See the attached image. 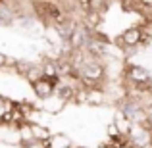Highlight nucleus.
<instances>
[{"mask_svg":"<svg viewBox=\"0 0 152 148\" xmlns=\"http://www.w3.org/2000/svg\"><path fill=\"white\" fill-rule=\"evenodd\" d=\"M145 25H131L123 31L119 37L123 42V54L127 56L129 50H137V48H145Z\"/></svg>","mask_w":152,"mask_h":148,"instance_id":"obj_3","label":"nucleus"},{"mask_svg":"<svg viewBox=\"0 0 152 148\" xmlns=\"http://www.w3.org/2000/svg\"><path fill=\"white\" fill-rule=\"evenodd\" d=\"M114 123L115 127H118V131L119 133H123V135H129V131H131V125H133V123L129 121V117H127L125 114H121V112H115V115H114Z\"/></svg>","mask_w":152,"mask_h":148,"instance_id":"obj_10","label":"nucleus"},{"mask_svg":"<svg viewBox=\"0 0 152 148\" xmlns=\"http://www.w3.org/2000/svg\"><path fill=\"white\" fill-rule=\"evenodd\" d=\"M64 106H66V102L62 98H58L56 94L46 98V100H42V112L45 114H58V112H62Z\"/></svg>","mask_w":152,"mask_h":148,"instance_id":"obj_8","label":"nucleus"},{"mask_svg":"<svg viewBox=\"0 0 152 148\" xmlns=\"http://www.w3.org/2000/svg\"><path fill=\"white\" fill-rule=\"evenodd\" d=\"M106 93L104 89H87V104L89 106H102L106 102Z\"/></svg>","mask_w":152,"mask_h":148,"instance_id":"obj_9","label":"nucleus"},{"mask_svg":"<svg viewBox=\"0 0 152 148\" xmlns=\"http://www.w3.org/2000/svg\"><path fill=\"white\" fill-rule=\"evenodd\" d=\"M54 2H60V0H54Z\"/></svg>","mask_w":152,"mask_h":148,"instance_id":"obj_18","label":"nucleus"},{"mask_svg":"<svg viewBox=\"0 0 152 148\" xmlns=\"http://www.w3.org/2000/svg\"><path fill=\"white\" fill-rule=\"evenodd\" d=\"M152 131L141 123H133L129 131V146L133 148H150Z\"/></svg>","mask_w":152,"mask_h":148,"instance_id":"obj_4","label":"nucleus"},{"mask_svg":"<svg viewBox=\"0 0 152 148\" xmlns=\"http://www.w3.org/2000/svg\"><path fill=\"white\" fill-rule=\"evenodd\" d=\"M123 81L127 87H137L142 90H152V75L145 66L139 63H125L123 67Z\"/></svg>","mask_w":152,"mask_h":148,"instance_id":"obj_1","label":"nucleus"},{"mask_svg":"<svg viewBox=\"0 0 152 148\" xmlns=\"http://www.w3.org/2000/svg\"><path fill=\"white\" fill-rule=\"evenodd\" d=\"M31 131H33L35 141H39V142H45V141H48L52 137L50 129L46 125H42V123H31Z\"/></svg>","mask_w":152,"mask_h":148,"instance_id":"obj_11","label":"nucleus"},{"mask_svg":"<svg viewBox=\"0 0 152 148\" xmlns=\"http://www.w3.org/2000/svg\"><path fill=\"white\" fill-rule=\"evenodd\" d=\"M115 106H118V110L121 112V114H125L127 117H129L131 123H141V125H142V123L146 121L148 112H146V108L142 106L141 100L123 96V98H119L118 102H115Z\"/></svg>","mask_w":152,"mask_h":148,"instance_id":"obj_2","label":"nucleus"},{"mask_svg":"<svg viewBox=\"0 0 152 148\" xmlns=\"http://www.w3.org/2000/svg\"><path fill=\"white\" fill-rule=\"evenodd\" d=\"M0 142H4V144H21L19 127L8 125V123H0Z\"/></svg>","mask_w":152,"mask_h":148,"instance_id":"obj_6","label":"nucleus"},{"mask_svg":"<svg viewBox=\"0 0 152 148\" xmlns=\"http://www.w3.org/2000/svg\"><path fill=\"white\" fill-rule=\"evenodd\" d=\"M112 6V0H87L85 12H94V14L104 15Z\"/></svg>","mask_w":152,"mask_h":148,"instance_id":"obj_7","label":"nucleus"},{"mask_svg":"<svg viewBox=\"0 0 152 148\" xmlns=\"http://www.w3.org/2000/svg\"><path fill=\"white\" fill-rule=\"evenodd\" d=\"M6 63H8V56L0 52V71H2L4 67H6Z\"/></svg>","mask_w":152,"mask_h":148,"instance_id":"obj_15","label":"nucleus"},{"mask_svg":"<svg viewBox=\"0 0 152 148\" xmlns=\"http://www.w3.org/2000/svg\"><path fill=\"white\" fill-rule=\"evenodd\" d=\"M145 4H148V6H152V0H142Z\"/></svg>","mask_w":152,"mask_h":148,"instance_id":"obj_16","label":"nucleus"},{"mask_svg":"<svg viewBox=\"0 0 152 148\" xmlns=\"http://www.w3.org/2000/svg\"><path fill=\"white\" fill-rule=\"evenodd\" d=\"M60 81H62V79L41 77L39 81L31 83V90H33V94L39 100H46V98H50V96H54V94H56V87H58Z\"/></svg>","mask_w":152,"mask_h":148,"instance_id":"obj_5","label":"nucleus"},{"mask_svg":"<svg viewBox=\"0 0 152 148\" xmlns=\"http://www.w3.org/2000/svg\"><path fill=\"white\" fill-rule=\"evenodd\" d=\"M106 133H108V139H110V137H115L119 131H118V127H115L114 123H110V125H108V131H106Z\"/></svg>","mask_w":152,"mask_h":148,"instance_id":"obj_14","label":"nucleus"},{"mask_svg":"<svg viewBox=\"0 0 152 148\" xmlns=\"http://www.w3.org/2000/svg\"><path fill=\"white\" fill-rule=\"evenodd\" d=\"M4 2H6V0H0V4H4Z\"/></svg>","mask_w":152,"mask_h":148,"instance_id":"obj_17","label":"nucleus"},{"mask_svg":"<svg viewBox=\"0 0 152 148\" xmlns=\"http://www.w3.org/2000/svg\"><path fill=\"white\" fill-rule=\"evenodd\" d=\"M21 148H45V144L39 141H33V142H27V144H21Z\"/></svg>","mask_w":152,"mask_h":148,"instance_id":"obj_13","label":"nucleus"},{"mask_svg":"<svg viewBox=\"0 0 152 148\" xmlns=\"http://www.w3.org/2000/svg\"><path fill=\"white\" fill-rule=\"evenodd\" d=\"M108 144H110L112 148H127V146H129V135L118 133L115 137L108 139Z\"/></svg>","mask_w":152,"mask_h":148,"instance_id":"obj_12","label":"nucleus"}]
</instances>
